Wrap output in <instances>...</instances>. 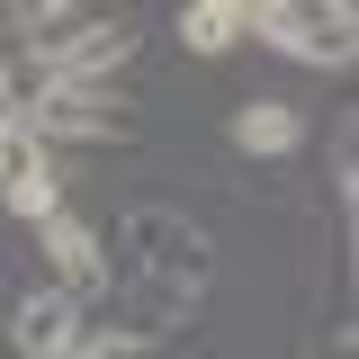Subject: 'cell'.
Here are the masks:
<instances>
[{
    "label": "cell",
    "instance_id": "7",
    "mask_svg": "<svg viewBox=\"0 0 359 359\" xmlns=\"http://www.w3.org/2000/svg\"><path fill=\"white\" fill-rule=\"evenodd\" d=\"M45 252H54V269L72 278V287H99L108 278V252H99V233L72 216H45Z\"/></svg>",
    "mask_w": 359,
    "mask_h": 359
},
{
    "label": "cell",
    "instance_id": "2",
    "mask_svg": "<svg viewBox=\"0 0 359 359\" xmlns=\"http://www.w3.org/2000/svg\"><path fill=\"white\" fill-rule=\"evenodd\" d=\"M18 126L36 135V144H54V135H72V144H99V135H126V99H117L108 81H54L36 108L18 117Z\"/></svg>",
    "mask_w": 359,
    "mask_h": 359
},
{
    "label": "cell",
    "instance_id": "1",
    "mask_svg": "<svg viewBox=\"0 0 359 359\" xmlns=\"http://www.w3.org/2000/svg\"><path fill=\"white\" fill-rule=\"evenodd\" d=\"M252 36H269L278 54H297V63L341 72L359 54V18L351 9H314V0H261V9H252Z\"/></svg>",
    "mask_w": 359,
    "mask_h": 359
},
{
    "label": "cell",
    "instance_id": "5",
    "mask_svg": "<svg viewBox=\"0 0 359 359\" xmlns=\"http://www.w3.org/2000/svg\"><path fill=\"white\" fill-rule=\"evenodd\" d=\"M126 54H135V36L117 27V18H90L81 36H72L63 54H54V63H45V81H108Z\"/></svg>",
    "mask_w": 359,
    "mask_h": 359
},
{
    "label": "cell",
    "instance_id": "8",
    "mask_svg": "<svg viewBox=\"0 0 359 359\" xmlns=\"http://www.w3.org/2000/svg\"><path fill=\"white\" fill-rule=\"evenodd\" d=\"M180 36H189V54H224L233 36H252V9L243 0H189L180 9Z\"/></svg>",
    "mask_w": 359,
    "mask_h": 359
},
{
    "label": "cell",
    "instance_id": "4",
    "mask_svg": "<svg viewBox=\"0 0 359 359\" xmlns=\"http://www.w3.org/2000/svg\"><path fill=\"white\" fill-rule=\"evenodd\" d=\"M9 341H18L27 359H72V351H81V306H72V287L27 297V306H18V323H9Z\"/></svg>",
    "mask_w": 359,
    "mask_h": 359
},
{
    "label": "cell",
    "instance_id": "6",
    "mask_svg": "<svg viewBox=\"0 0 359 359\" xmlns=\"http://www.w3.org/2000/svg\"><path fill=\"white\" fill-rule=\"evenodd\" d=\"M233 144L278 162V153H297V144H306V117H297L287 99H243V108H233Z\"/></svg>",
    "mask_w": 359,
    "mask_h": 359
},
{
    "label": "cell",
    "instance_id": "9",
    "mask_svg": "<svg viewBox=\"0 0 359 359\" xmlns=\"http://www.w3.org/2000/svg\"><path fill=\"white\" fill-rule=\"evenodd\" d=\"M72 359H144V341H135V332H108V341H81Z\"/></svg>",
    "mask_w": 359,
    "mask_h": 359
},
{
    "label": "cell",
    "instance_id": "3",
    "mask_svg": "<svg viewBox=\"0 0 359 359\" xmlns=\"http://www.w3.org/2000/svg\"><path fill=\"white\" fill-rule=\"evenodd\" d=\"M0 198H9L27 224L63 216V207H54V162H45V144L27 126H0Z\"/></svg>",
    "mask_w": 359,
    "mask_h": 359
}]
</instances>
